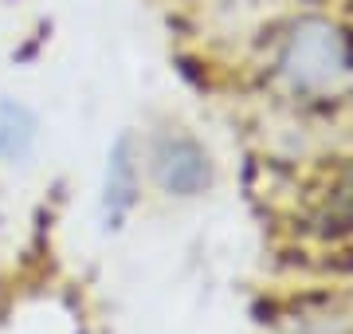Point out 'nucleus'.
<instances>
[{
    "instance_id": "nucleus-1",
    "label": "nucleus",
    "mask_w": 353,
    "mask_h": 334,
    "mask_svg": "<svg viewBox=\"0 0 353 334\" xmlns=\"http://www.w3.org/2000/svg\"><path fill=\"white\" fill-rule=\"evenodd\" d=\"M279 67L299 90H338L353 79V39L338 24L306 20L290 32Z\"/></svg>"
},
{
    "instance_id": "nucleus-2",
    "label": "nucleus",
    "mask_w": 353,
    "mask_h": 334,
    "mask_svg": "<svg viewBox=\"0 0 353 334\" xmlns=\"http://www.w3.org/2000/svg\"><path fill=\"white\" fill-rule=\"evenodd\" d=\"M153 177L169 197H196L208 189L212 166L192 138H161L153 150Z\"/></svg>"
},
{
    "instance_id": "nucleus-3",
    "label": "nucleus",
    "mask_w": 353,
    "mask_h": 334,
    "mask_svg": "<svg viewBox=\"0 0 353 334\" xmlns=\"http://www.w3.org/2000/svg\"><path fill=\"white\" fill-rule=\"evenodd\" d=\"M138 205V161H134V138L118 134L106 154V173H102V224L122 228L130 208Z\"/></svg>"
},
{
    "instance_id": "nucleus-4",
    "label": "nucleus",
    "mask_w": 353,
    "mask_h": 334,
    "mask_svg": "<svg viewBox=\"0 0 353 334\" xmlns=\"http://www.w3.org/2000/svg\"><path fill=\"white\" fill-rule=\"evenodd\" d=\"M36 130H39V122L28 106L4 99L0 103V161H20V157L32 154Z\"/></svg>"
}]
</instances>
